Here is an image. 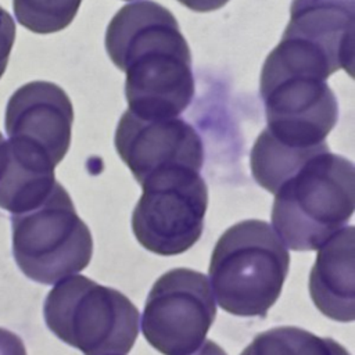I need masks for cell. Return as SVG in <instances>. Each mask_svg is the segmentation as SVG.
Wrapping results in <instances>:
<instances>
[{
    "mask_svg": "<svg viewBox=\"0 0 355 355\" xmlns=\"http://www.w3.org/2000/svg\"><path fill=\"white\" fill-rule=\"evenodd\" d=\"M3 141V135H1V132H0V143Z\"/></svg>",
    "mask_w": 355,
    "mask_h": 355,
    "instance_id": "44dd1931",
    "label": "cell"
},
{
    "mask_svg": "<svg viewBox=\"0 0 355 355\" xmlns=\"http://www.w3.org/2000/svg\"><path fill=\"white\" fill-rule=\"evenodd\" d=\"M43 316L49 330L83 355H126L139 336V311L121 291L82 275L49 291Z\"/></svg>",
    "mask_w": 355,
    "mask_h": 355,
    "instance_id": "5b68a950",
    "label": "cell"
},
{
    "mask_svg": "<svg viewBox=\"0 0 355 355\" xmlns=\"http://www.w3.org/2000/svg\"><path fill=\"white\" fill-rule=\"evenodd\" d=\"M11 225L14 259L33 282L55 284L83 270L92 259V233L58 182L42 204L12 215Z\"/></svg>",
    "mask_w": 355,
    "mask_h": 355,
    "instance_id": "8992f818",
    "label": "cell"
},
{
    "mask_svg": "<svg viewBox=\"0 0 355 355\" xmlns=\"http://www.w3.org/2000/svg\"><path fill=\"white\" fill-rule=\"evenodd\" d=\"M15 39V24L7 10L0 6V78L3 76Z\"/></svg>",
    "mask_w": 355,
    "mask_h": 355,
    "instance_id": "2e32d148",
    "label": "cell"
},
{
    "mask_svg": "<svg viewBox=\"0 0 355 355\" xmlns=\"http://www.w3.org/2000/svg\"><path fill=\"white\" fill-rule=\"evenodd\" d=\"M187 8L197 12H208L223 7L229 0H178Z\"/></svg>",
    "mask_w": 355,
    "mask_h": 355,
    "instance_id": "ac0fdd59",
    "label": "cell"
},
{
    "mask_svg": "<svg viewBox=\"0 0 355 355\" xmlns=\"http://www.w3.org/2000/svg\"><path fill=\"white\" fill-rule=\"evenodd\" d=\"M240 355H251V352H250V349H248V347H247V348H245V349H244V351H243V352H241V354H240Z\"/></svg>",
    "mask_w": 355,
    "mask_h": 355,
    "instance_id": "ffe728a7",
    "label": "cell"
},
{
    "mask_svg": "<svg viewBox=\"0 0 355 355\" xmlns=\"http://www.w3.org/2000/svg\"><path fill=\"white\" fill-rule=\"evenodd\" d=\"M247 347L251 355H349L336 340L295 326L262 331Z\"/></svg>",
    "mask_w": 355,
    "mask_h": 355,
    "instance_id": "5bb4252c",
    "label": "cell"
},
{
    "mask_svg": "<svg viewBox=\"0 0 355 355\" xmlns=\"http://www.w3.org/2000/svg\"><path fill=\"white\" fill-rule=\"evenodd\" d=\"M355 227L347 226L320 248L309 275V294L315 306L336 322L355 318Z\"/></svg>",
    "mask_w": 355,
    "mask_h": 355,
    "instance_id": "7c38bea8",
    "label": "cell"
},
{
    "mask_svg": "<svg viewBox=\"0 0 355 355\" xmlns=\"http://www.w3.org/2000/svg\"><path fill=\"white\" fill-rule=\"evenodd\" d=\"M0 355H26L24 341L4 327H0Z\"/></svg>",
    "mask_w": 355,
    "mask_h": 355,
    "instance_id": "e0dca14e",
    "label": "cell"
},
{
    "mask_svg": "<svg viewBox=\"0 0 355 355\" xmlns=\"http://www.w3.org/2000/svg\"><path fill=\"white\" fill-rule=\"evenodd\" d=\"M215 316L208 277L189 268H175L153 284L141 315V331L158 352L186 355L204 343Z\"/></svg>",
    "mask_w": 355,
    "mask_h": 355,
    "instance_id": "ba28073f",
    "label": "cell"
},
{
    "mask_svg": "<svg viewBox=\"0 0 355 355\" xmlns=\"http://www.w3.org/2000/svg\"><path fill=\"white\" fill-rule=\"evenodd\" d=\"M132 214V230L146 250L179 255L201 237L208 187L198 171L172 169L148 176Z\"/></svg>",
    "mask_w": 355,
    "mask_h": 355,
    "instance_id": "52a82bcc",
    "label": "cell"
},
{
    "mask_svg": "<svg viewBox=\"0 0 355 355\" xmlns=\"http://www.w3.org/2000/svg\"><path fill=\"white\" fill-rule=\"evenodd\" d=\"M105 50L126 73L129 111L141 118L179 116L194 97L189 44L175 15L153 0L123 6L105 31Z\"/></svg>",
    "mask_w": 355,
    "mask_h": 355,
    "instance_id": "6da1fadb",
    "label": "cell"
},
{
    "mask_svg": "<svg viewBox=\"0 0 355 355\" xmlns=\"http://www.w3.org/2000/svg\"><path fill=\"white\" fill-rule=\"evenodd\" d=\"M330 75L312 51L280 39L261 71L259 93L266 115L262 133L290 148L324 146L338 119L337 98L326 82Z\"/></svg>",
    "mask_w": 355,
    "mask_h": 355,
    "instance_id": "7a4b0ae2",
    "label": "cell"
},
{
    "mask_svg": "<svg viewBox=\"0 0 355 355\" xmlns=\"http://www.w3.org/2000/svg\"><path fill=\"white\" fill-rule=\"evenodd\" d=\"M186 355H227L215 341L212 340H204V343L196 348L193 352Z\"/></svg>",
    "mask_w": 355,
    "mask_h": 355,
    "instance_id": "d6986e66",
    "label": "cell"
},
{
    "mask_svg": "<svg viewBox=\"0 0 355 355\" xmlns=\"http://www.w3.org/2000/svg\"><path fill=\"white\" fill-rule=\"evenodd\" d=\"M288 266L287 247L269 223L241 220L214 247L208 266L211 290L227 313L265 318L282 294Z\"/></svg>",
    "mask_w": 355,
    "mask_h": 355,
    "instance_id": "277c9868",
    "label": "cell"
},
{
    "mask_svg": "<svg viewBox=\"0 0 355 355\" xmlns=\"http://www.w3.org/2000/svg\"><path fill=\"white\" fill-rule=\"evenodd\" d=\"M355 0H293L284 37L322 55L331 69L352 71Z\"/></svg>",
    "mask_w": 355,
    "mask_h": 355,
    "instance_id": "8fae6325",
    "label": "cell"
},
{
    "mask_svg": "<svg viewBox=\"0 0 355 355\" xmlns=\"http://www.w3.org/2000/svg\"><path fill=\"white\" fill-rule=\"evenodd\" d=\"M354 207L352 162L324 150L306 159L277 187L272 226L290 250L312 251L349 222Z\"/></svg>",
    "mask_w": 355,
    "mask_h": 355,
    "instance_id": "3957f363",
    "label": "cell"
},
{
    "mask_svg": "<svg viewBox=\"0 0 355 355\" xmlns=\"http://www.w3.org/2000/svg\"><path fill=\"white\" fill-rule=\"evenodd\" d=\"M73 107L51 82L35 80L17 89L6 108L8 139L46 154L57 166L71 144Z\"/></svg>",
    "mask_w": 355,
    "mask_h": 355,
    "instance_id": "30bf717a",
    "label": "cell"
},
{
    "mask_svg": "<svg viewBox=\"0 0 355 355\" xmlns=\"http://www.w3.org/2000/svg\"><path fill=\"white\" fill-rule=\"evenodd\" d=\"M55 165L51 159L19 141L0 143V208L11 215L42 204L54 189Z\"/></svg>",
    "mask_w": 355,
    "mask_h": 355,
    "instance_id": "4fadbf2b",
    "label": "cell"
},
{
    "mask_svg": "<svg viewBox=\"0 0 355 355\" xmlns=\"http://www.w3.org/2000/svg\"><path fill=\"white\" fill-rule=\"evenodd\" d=\"M82 0H12L17 21L35 33H53L67 28Z\"/></svg>",
    "mask_w": 355,
    "mask_h": 355,
    "instance_id": "9a60e30c",
    "label": "cell"
},
{
    "mask_svg": "<svg viewBox=\"0 0 355 355\" xmlns=\"http://www.w3.org/2000/svg\"><path fill=\"white\" fill-rule=\"evenodd\" d=\"M115 148L140 184L172 169L201 171L204 147L196 129L179 116L141 118L126 110L115 130Z\"/></svg>",
    "mask_w": 355,
    "mask_h": 355,
    "instance_id": "9c48e42d",
    "label": "cell"
}]
</instances>
